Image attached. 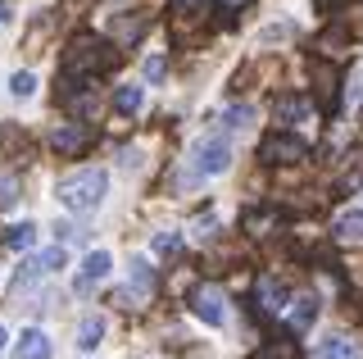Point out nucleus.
I'll return each instance as SVG.
<instances>
[{
	"instance_id": "1",
	"label": "nucleus",
	"mask_w": 363,
	"mask_h": 359,
	"mask_svg": "<svg viewBox=\"0 0 363 359\" xmlns=\"http://www.w3.org/2000/svg\"><path fill=\"white\" fill-rule=\"evenodd\" d=\"M118 64H123V55L109 37H100V32H77L60 55V77L64 82H96V77L113 73Z\"/></svg>"
},
{
	"instance_id": "2",
	"label": "nucleus",
	"mask_w": 363,
	"mask_h": 359,
	"mask_svg": "<svg viewBox=\"0 0 363 359\" xmlns=\"http://www.w3.org/2000/svg\"><path fill=\"white\" fill-rule=\"evenodd\" d=\"M105 192H109V173H105V168H77V173L60 177V187H55L60 205L73 209V214H91V209H100Z\"/></svg>"
},
{
	"instance_id": "3",
	"label": "nucleus",
	"mask_w": 363,
	"mask_h": 359,
	"mask_svg": "<svg viewBox=\"0 0 363 359\" xmlns=\"http://www.w3.org/2000/svg\"><path fill=\"white\" fill-rule=\"evenodd\" d=\"M309 155H313L309 141H304L300 132H291V128H277V132H268V137L259 141V160H264V164H277V168L304 164Z\"/></svg>"
},
{
	"instance_id": "4",
	"label": "nucleus",
	"mask_w": 363,
	"mask_h": 359,
	"mask_svg": "<svg viewBox=\"0 0 363 359\" xmlns=\"http://www.w3.org/2000/svg\"><path fill=\"white\" fill-rule=\"evenodd\" d=\"M309 82H313V92H318V109H323V114H336L340 82H345L340 64H332V60H309Z\"/></svg>"
},
{
	"instance_id": "5",
	"label": "nucleus",
	"mask_w": 363,
	"mask_h": 359,
	"mask_svg": "<svg viewBox=\"0 0 363 359\" xmlns=\"http://www.w3.org/2000/svg\"><path fill=\"white\" fill-rule=\"evenodd\" d=\"M191 314H196L200 323H209V328H223V319H227L223 291L213 287V282H200L196 291H191Z\"/></svg>"
},
{
	"instance_id": "6",
	"label": "nucleus",
	"mask_w": 363,
	"mask_h": 359,
	"mask_svg": "<svg viewBox=\"0 0 363 359\" xmlns=\"http://www.w3.org/2000/svg\"><path fill=\"white\" fill-rule=\"evenodd\" d=\"M68 260H64V245H50V250H41V255H32V260H23L18 264V277L14 282L18 287H32L37 277H45V273H60Z\"/></svg>"
},
{
	"instance_id": "7",
	"label": "nucleus",
	"mask_w": 363,
	"mask_h": 359,
	"mask_svg": "<svg viewBox=\"0 0 363 359\" xmlns=\"http://www.w3.org/2000/svg\"><path fill=\"white\" fill-rule=\"evenodd\" d=\"M318 114V105L309 96H295V92H281L277 100H272V118L281 123V128H295V123H309Z\"/></svg>"
},
{
	"instance_id": "8",
	"label": "nucleus",
	"mask_w": 363,
	"mask_h": 359,
	"mask_svg": "<svg viewBox=\"0 0 363 359\" xmlns=\"http://www.w3.org/2000/svg\"><path fill=\"white\" fill-rule=\"evenodd\" d=\"M86 145H91V128H86V123H60V128H55L50 132V150L55 155H82L86 150Z\"/></svg>"
},
{
	"instance_id": "9",
	"label": "nucleus",
	"mask_w": 363,
	"mask_h": 359,
	"mask_svg": "<svg viewBox=\"0 0 363 359\" xmlns=\"http://www.w3.org/2000/svg\"><path fill=\"white\" fill-rule=\"evenodd\" d=\"M227 164H232V145H227L223 137H209V141L196 145V173L213 177V173H223Z\"/></svg>"
},
{
	"instance_id": "10",
	"label": "nucleus",
	"mask_w": 363,
	"mask_h": 359,
	"mask_svg": "<svg viewBox=\"0 0 363 359\" xmlns=\"http://www.w3.org/2000/svg\"><path fill=\"white\" fill-rule=\"evenodd\" d=\"M286 300H291V291L281 287L277 277H259V287H255V309H259V314L277 319V314L286 309Z\"/></svg>"
},
{
	"instance_id": "11",
	"label": "nucleus",
	"mask_w": 363,
	"mask_h": 359,
	"mask_svg": "<svg viewBox=\"0 0 363 359\" xmlns=\"http://www.w3.org/2000/svg\"><path fill=\"white\" fill-rule=\"evenodd\" d=\"M109 268H113V255L109 250H91L86 260H82V268H77V291H91L96 282H105Z\"/></svg>"
},
{
	"instance_id": "12",
	"label": "nucleus",
	"mask_w": 363,
	"mask_h": 359,
	"mask_svg": "<svg viewBox=\"0 0 363 359\" xmlns=\"http://www.w3.org/2000/svg\"><path fill=\"white\" fill-rule=\"evenodd\" d=\"M50 336H45L41 328H23V336L14 341V350H9V359H50Z\"/></svg>"
},
{
	"instance_id": "13",
	"label": "nucleus",
	"mask_w": 363,
	"mask_h": 359,
	"mask_svg": "<svg viewBox=\"0 0 363 359\" xmlns=\"http://www.w3.org/2000/svg\"><path fill=\"white\" fill-rule=\"evenodd\" d=\"M281 314H286V319H291V328L300 332V328H313V319L323 314V305H318V296H291Z\"/></svg>"
},
{
	"instance_id": "14",
	"label": "nucleus",
	"mask_w": 363,
	"mask_h": 359,
	"mask_svg": "<svg viewBox=\"0 0 363 359\" xmlns=\"http://www.w3.org/2000/svg\"><path fill=\"white\" fill-rule=\"evenodd\" d=\"M332 237H336V241H350V245L363 241V209H359V205H354V209H340V214H336Z\"/></svg>"
},
{
	"instance_id": "15",
	"label": "nucleus",
	"mask_w": 363,
	"mask_h": 359,
	"mask_svg": "<svg viewBox=\"0 0 363 359\" xmlns=\"http://www.w3.org/2000/svg\"><path fill=\"white\" fill-rule=\"evenodd\" d=\"M313 359H363V346L354 336H327V341L313 350Z\"/></svg>"
},
{
	"instance_id": "16",
	"label": "nucleus",
	"mask_w": 363,
	"mask_h": 359,
	"mask_svg": "<svg viewBox=\"0 0 363 359\" xmlns=\"http://www.w3.org/2000/svg\"><path fill=\"white\" fill-rule=\"evenodd\" d=\"M250 359H304V355H300V341H295L291 332H281V336H272V341H264Z\"/></svg>"
},
{
	"instance_id": "17",
	"label": "nucleus",
	"mask_w": 363,
	"mask_h": 359,
	"mask_svg": "<svg viewBox=\"0 0 363 359\" xmlns=\"http://www.w3.org/2000/svg\"><path fill=\"white\" fill-rule=\"evenodd\" d=\"M141 105H145V92H141L136 82H123L118 92H113V114H118V118L141 114Z\"/></svg>"
},
{
	"instance_id": "18",
	"label": "nucleus",
	"mask_w": 363,
	"mask_h": 359,
	"mask_svg": "<svg viewBox=\"0 0 363 359\" xmlns=\"http://www.w3.org/2000/svg\"><path fill=\"white\" fill-rule=\"evenodd\" d=\"M100 336H105V319H100V314H86L82 328H77V346H82V350H96Z\"/></svg>"
},
{
	"instance_id": "19",
	"label": "nucleus",
	"mask_w": 363,
	"mask_h": 359,
	"mask_svg": "<svg viewBox=\"0 0 363 359\" xmlns=\"http://www.w3.org/2000/svg\"><path fill=\"white\" fill-rule=\"evenodd\" d=\"M32 241H37V228H32V223H14V228L5 232V245H9V250H28Z\"/></svg>"
},
{
	"instance_id": "20",
	"label": "nucleus",
	"mask_w": 363,
	"mask_h": 359,
	"mask_svg": "<svg viewBox=\"0 0 363 359\" xmlns=\"http://www.w3.org/2000/svg\"><path fill=\"white\" fill-rule=\"evenodd\" d=\"M141 32H145V18H141V14H136V18H128V14H123V18H113V37H123V41H136Z\"/></svg>"
},
{
	"instance_id": "21",
	"label": "nucleus",
	"mask_w": 363,
	"mask_h": 359,
	"mask_svg": "<svg viewBox=\"0 0 363 359\" xmlns=\"http://www.w3.org/2000/svg\"><path fill=\"white\" fill-rule=\"evenodd\" d=\"M155 255L177 260V255H182V237H177V232H159V237H155Z\"/></svg>"
},
{
	"instance_id": "22",
	"label": "nucleus",
	"mask_w": 363,
	"mask_h": 359,
	"mask_svg": "<svg viewBox=\"0 0 363 359\" xmlns=\"http://www.w3.org/2000/svg\"><path fill=\"white\" fill-rule=\"evenodd\" d=\"M223 123H227V132H241V128H250V105H232L223 114Z\"/></svg>"
},
{
	"instance_id": "23",
	"label": "nucleus",
	"mask_w": 363,
	"mask_h": 359,
	"mask_svg": "<svg viewBox=\"0 0 363 359\" xmlns=\"http://www.w3.org/2000/svg\"><path fill=\"white\" fill-rule=\"evenodd\" d=\"M9 92H14L18 100H28L32 92H37V77H32V73H14V77H9Z\"/></svg>"
},
{
	"instance_id": "24",
	"label": "nucleus",
	"mask_w": 363,
	"mask_h": 359,
	"mask_svg": "<svg viewBox=\"0 0 363 359\" xmlns=\"http://www.w3.org/2000/svg\"><path fill=\"white\" fill-rule=\"evenodd\" d=\"M168 77V60L164 55H150V60H145V82H164Z\"/></svg>"
},
{
	"instance_id": "25",
	"label": "nucleus",
	"mask_w": 363,
	"mask_h": 359,
	"mask_svg": "<svg viewBox=\"0 0 363 359\" xmlns=\"http://www.w3.org/2000/svg\"><path fill=\"white\" fill-rule=\"evenodd\" d=\"M204 5H209V0H173L177 14H191V18H204Z\"/></svg>"
},
{
	"instance_id": "26",
	"label": "nucleus",
	"mask_w": 363,
	"mask_h": 359,
	"mask_svg": "<svg viewBox=\"0 0 363 359\" xmlns=\"http://www.w3.org/2000/svg\"><path fill=\"white\" fill-rule=\"evenodd\" d=\"M218 5H223V9H232V14H236V9H245V5H255V0H218Z\"/></svg>"
},
{
	"instance_id": "27",
	"label": "nucleus",
	"mask_w": 363,
	"mask_h": 359,
	"mask_svg": "<svg viewBox=\"0 0 363 359\" xmlns=\"http://www.w3.org/2000/svg\"><path fill=\"white\" fill-rule=\"evenodd\" d=\"M5 341H9V332H5V323H0V350H5Z\"/></svg>"
},
{
	"instance_id": "28",
	"label": "nucleus",
	"mask_w": 363,
	"mask_h": 359,
	"mask_svg": "<svg viewBox=\"0 0 363 359\" xmlns=\"http://www.w3.org/2000/svg\"><path fill=\"white\" fill-rule=\"evenodd\" d=\"M5 18H9V5H5V0H0V23H5Z\"/></svg>"
},
{
	"instance_id": "29",
	"label": "nucleus",
	"mask_w": 363,
	"mask_h": 359,
	"mask_svg": "<svg viewBox=\"0 0 363 359\" xmlns=\"http://www.w3.org/2000/svg\"><path fill=\"white\" fill-rule=\"evenodd\" d=\"M323 5H327V9H336V5H350V0H323Z\"/></svg>"
}]
</instances>
